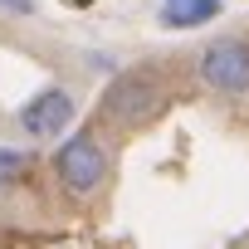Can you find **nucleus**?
Returning a JSON list of instances; mask_svg holds the SVG:
<instances>
[{
	"label": "nucleus",
	"instance_id": "obj_2",
	"mask_svg": "<svg viewBox=\"0 0 249 249\" xmlns=\"http://www.w3.org/2000/svg\"><path fill=\"white\" fill-rule=\"evenodd\" d=\"M54 176L69 196H93L107 181V152L93 132H73L64 137V147L54 152Z\"/></svg>",
	"mask_w": 249,
	"mask_h": 249
},
{
	"label": "nucleus",
	"instance_id": "obj_7",
	"mask_svg": "<svg viewBox=\"0 0 249 249\" xmlns=\"http://www.w3.org/2000/svg\"><path fill=\"white\" fill-rule=\"evenodd\" d=\"M10 15H35V0H0Z\"/></svg>",
	"mask_w": 249,
	"mask_h": 249
},
{
	"label": "nucleus",
	"instance_id": "obj_3",
	"mask_svg": "<svg viewBox=\"0 0 249 249\" xmlns=\"http://www.w3.org/2000/svg\"><path fill=\"white\" fill-rule=\"evenodd\" d=\"M200 78L215 93H249V44L244 39H215L200 54Z\"/></svg>",
	"mask_w": 249,
	"mask_h": 249
},
{
	"label": "nucleus",
	"instance_id": "obj_6",
	"mask_svg": "<svg viewBox=\"0 0 249 249\" xmlns=\"http://www.w3.org/2000/svg\"><path fill=\"white\" fill-rule=\"evenodd\" d=\"M25 171H30V157L20 147H0V191H10Z\"/></svg>",
	"mask_w": 249,
	"mask_h": 249
},
{
	"label": "nucleus",
	"instance_id": "obj_4",
	"mask_svg": "<svg viewBox=\"0 0 249 249\" xmlns=\"http://www.w3.org/2000/svg\"><path fill=\"white\" fill-rule=\"evenodd\" d=\"M69 122H73V98L64 88H44L35 93L25 107H20V127L35 137V142H49L59 132H69Z\"/></svg>",
	"mask_w": 249,
	"mask_h": 249
},
{
	"label": "nucleus",
	"instance_id": "obj_5",
	"mask_svg": "<svg viewBox=\"0 0 249 249\" xmlns=\"http://www.w3.org/2000/svg\"><path fill=\"white\" fill-rule=\"evenodd\" d=\"M220 15V0H161V25L166 30H196Z\"/></svg>",
	"mask_w": 249,
	"mask_h": 249
},
{
	"label": "nucleus",
	"instance_id": "obj_1",
	"mask_svg": "<svg viewBox=\"0 0 249 249\" xmlns=\"http://www.w3.org/2000/svg\"><path fill=\"white\" fill-rule=\"evenodd\" d=\"M103 117L112 122V127H142V122H152L161 107H166V88L157 73L147 69H132V73H122L103 88Z\"/></svg>",
	"mask_w": 249,
	"mask_h": 249
}]
</instances>
